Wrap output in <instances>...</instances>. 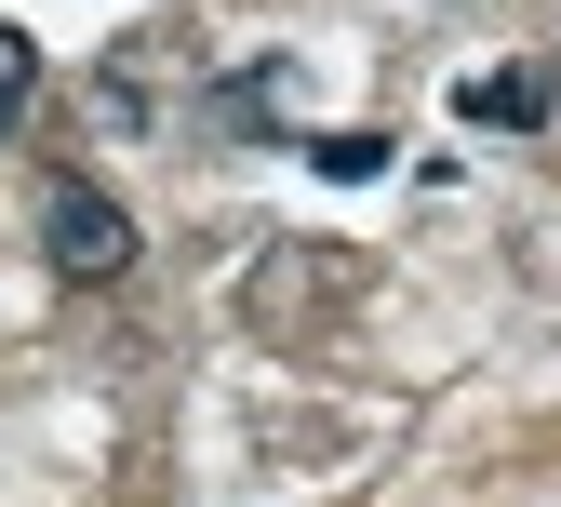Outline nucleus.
<instances>
[{
	"instance_id": "obj_1",
	"label": "nucleus",
	"mask_w": 561,
	"mask_h": 507,
	"mask_svg": "<svg viewBox=\"0 0 561 507\" xmlns=\"http://www.w3.org/2000/svg\"><path fill=\"white\" fill-rule=\"evenodd\" d=\"M41 254H54L67 280H121V267H134V214H121L94 174H54V187H41Z\"/></svg>"
},
{
	"instance_id": "obj_2",
	"label": "nucleus",
	"mask_w": 561,
	"mask_h": 507,
	"mask_svg": "<svg viewBox=\"0 0 561 507\" xmlns=\"http://www.w3.org/2000/svg\"><path fill=\"white\" fill-rule=\"evenodd\" d=\"M455 107H468L481 134H535V120L561 107V67H535V54H522V67H481V81H468Z\"/></svg>"
},
{
	"instance_id": "obj_3",
	"label": "nucleus",
	"mask_w": 561,
	"mask_h": 507,
	"mask_svg": "<svg viewBox=\"0 0 561 507\" xmlns=\"http://www.w3.org/2000/svg\"><path fill=\"white\" fill-rule=\"evenodd\" d=\"M280 107H295V81H280V67H241V81L215 94V120H228V134H267Z\"/></svg>"
},
{
	"instance_id": "obj_4",
	"label": "nucleus",
	"mask_w": 561,
	"mask_h": 507,
	"mask_svg": "<svg viewBox=\"0 0 561 507\" xmlns=\"http://www.w3.org/2000/svg\"><path fill=\"white\" fill-rule=\"evenodd\" d=\"M27 107H41V41H27V27H0V134H14Z\"/></svg>"
},
{
	"instance_id": "obj_5",
	"label": "nucleus",
	"mask_w": 561,
	"mask_h": 507,
	"mask_svg": "<svg viewBox=\"0 0 561 507\" xmlns=\"http://www.w3.org/2000/svg\"><path fill=\"white\" fill-rule=\"evenodd\" d=\"M321 174H347V187L388 174V134H321Z\"/></svg>"
}]
</instances>
